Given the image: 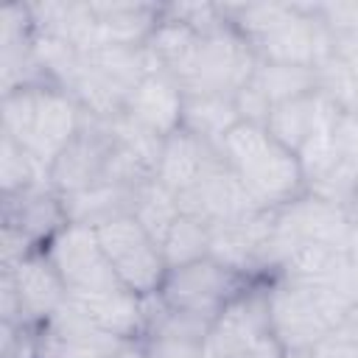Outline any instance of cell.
Here are the masks:
<instances>
[{"mask_svg": "<svg viewBox=\"0 0 358 358\" xmlns=\"http://www.w3.org/2000/svg\"><path fill=\"white\" fill-rule=\"evenodd\" d=\"M229 22L243 34L260 62L319 67L333 56L330 28L316 8L305 6H238L224 8Z\"/></svg>", "mask_w": 358, "mask_h": 358, "instance_id": "obj_1", "label": "cell"}, {"mask_svg": "<svg viewBox=\"0 0 358 358\" xmlns=\"http://www.w3.org/2000/svg\"><path fill=\"white\" fill-rule=\"evenodd\" d=\"M221 154L260 210H280L308 193L299 157L260 123L241 120L224 137Z\"/></svg>", "mask_w": 358, "mask_h": 358, "instance_id": "obj_2", "label": "cell"}, {"mask_svg": "<svg viewBox=\"0 0 358 358\" xmlns=\"http://www.w3.org/2000/svg\"><path fill=\"white\" fill-rule=\"evenodd\" d=\"M81 120V106L56 84L3 92V137L22 148L45 173L76 137Z\"/></svg>", "mask_w": 358, "mask_h": 358, "instance_id": "obj_3", "label": "cell"}, {"mask_svg": "<svg viewBox=\"0 0 358 358\" xmlns=\"http://www.w3.org/2000/svg\"><path fill=\"white\" fill-rule=\"evenodd\" d=\"M352 305H358V291L352 288L305 282L282 274L268 277V316L285 355L310 352L344 322Z\"/></svg>", "mask_w": 358, "mask_h": 358, "instance_id": "obj_4", "label": "cell"}, {"mask_svg": "<svg viewBox=\"0 0 358 358\" xmlns=\"http://www.w3.org/2000/svg\"><path fill=\"white\" fill-rule=\"evenodd\" d=\"M204 358H285L268 316V280H255L210 322Z\"/></svg>", "mask_w": 358, "mask_h": 358, "instance_id": "obj_5", "label": "cell"}, {"mask_svg": "<svg viewBox=\"0 0 358 358\" xmlns=\"http://www.w3.org/2000/svg\"><path fill=\"white\" fill-rule=\"evenodd\" d=\"M255 277H246L215 257H201L165 271V280L157 291V299L179 313L196 316L201 322H213L229 299H235Z\"/></svg>", "mask_w": 358, "mask_h": 358, "instance_id": "obj_6", "label": "cell"}, {"mask_svg": "<svg viewBox=\"0 0 358 358\" xmlns=\"http://www.w3.org/2000/svg\"><path fill=\"white\" fill-rule=\"evenodd\" d=\"M229 20V17H227ZM257 70V56L243 34L227 22L224 28L204 34L187 76L182 78L185 95H229L235 98Z\"/></svg>", "mask_w": 358, "mask_h": 358, "instance_id": "obj_7", "label": "cell"}, {"mask_svg": "<svg viewBox=\"0 0 358 358\" xmlns=\"http://www.w3.org/2000/svg\"><path fill=\"white\" fill-rule=\"evenodd\" d=\"M95 232L117 280L143 299L154 296L165 280L168 263L162 246L151 238V232L134 215L106 221Z\"/></svg>", "mask_w": 358, "mask_h": 358, "instance_id": "obj_8", "label": "cell"}, {"mask_svg": "<svg viewBox=\"0 0 358 358\" xmlns=\"http://www.w3.org/2000/svg\"><path fill=\"white\" fill-rule=\"evenodd\" d=\"M48 257L53 260L59 277L67 285V294L78 296V294H106V291H117L126 288L101 241L95 227H81V224H64L45 246Z\"/></svg>", "mask_w": 358, "mask_h": 358, "instance_id": "obj_9", "label": "cell"}, {"mask_svg": "<svg viewBox=\"0 0 358 358\" xmlns=\"http://www.w3.org/2000/svg\"><path fill=\"white\" fill-rule=\"evenodd\" d=\"M115 131L109 120L84 115L76 137L56 157L48 171V182L59 196H70L87 190L98 182H106L112 159H115Z\"/></svg>", "mask_w": 358, "mask_h": 358, "instance_id": "obj_10", "label": "cell"}, {"mask_svg": "<svg viewBox=\"0 0 358 358\" xmlns=\"http://www.w3.org/2000/svg\"><path fill=\"white\" fill-rule=\"evenodd\" d=\"M274 238H277V255L282 266L285 257L305 243L347 246L350 224L336 201L322 199L316 193H302L291 204L274 210Z\"/></svg>", "mask_w": 358, "mask_h": 358, "instance_id": "obj_11", "label": "cell"}, {"mask_svg": "<svg viewBox=\"0 0 358 358\" xmlns=\"http://www.w3.org/2000/svg\"><path fill=\"white\" fill-rule=\"evenodd\" d=\"M34 336V358H109L129 341L101 330L70 296Z\"/></svg>", "mask_w": 358, "mask_h": 358, "instance_id": "obj_12", "label": "cell"}, {"mask_svg": "<svg viewBox=\"0 0 358 358\" xmlns=\"http://www.w3.org/2000/svg\"><path fill=\"white\" fill-rule=\"evenodd\" d=\"M3 274L11 280L20 302V327L36 330L67 299V285L45 249H34L14 268H3Z\"/></svg>", "mask_w": 358, "mask_h": 358, "instance_id": "obj_13", "label": "cell"}, {"mask_svg": "<svg viewBox=\"0 0 358 358\" xmlns=\"http://www.w3.org/2000/svg\"><path fill=\"white\" fill-rule=\"evenodd\" d=\"M179 210L185 215H193V218L204 221L210 229L260 213V207L243 190L238 176L229 171L227 159L213 173H207L196 187H190L187 193L179 196Z\"/></svg>", "mask_w": 358, "mask_h": 358, "instance_id": "obj_14", "label": "cell"}, {"mask_svg": "<svg viewBox=\"0 0 358 358\" xmlns=\"http://www.w3.org/2000/svg\"><path fill=\"white\" fill-rule=\"evenodd\" d=\"M218 165H224L221 148L179 126L173 134L162 140V154L154 179L179 199L182 193L196 187L207 173H213Z\"/></svg>", "mask_w": 358, "mask_h": 358, "instance_id": "obj_15", "label": "cell"}, {"mask_svg": "<svg viewBox=\"0 0 358 358\" xmlns=\"http://www.w3.org/2000/svg\"><path fill=\"white\" fill-rule=\"evenodd\" d=\"M157 310L145 299V330H143V358H204V336L210 322L165 308L154 294Z\"/></svg>", "mask_w": 358, "mask_h": 358, "instance_id": "obj_16", "label": "cell"}, {"mask_svg": "<svg viewBox=\"0 0 358 358\" xmlns=\"http://www.w3.org/2000/svg\"><path fill=\"white\" fill-rule=\"evenodd\" d=\"M67 224L62 196L50 182H36L14 193H3V227L25 235L36 249H42Z\"/></svg>", "mask_w": 358, "mask_h": 358, "instance_id": "obj_17", "label": "cell"}, {"mask_svg": "<svg viewBox=\"0 0 358 358\" xmlns=\"http://www.w3.org/2000/svg\"><path fill=\"white\" fill-rule=\"evenodd\" d=\"M182 106H185V92L182 87L162 70H151L126 98L123 117L137 123L140 129L168 137L182 126Z\"/></svg>", "mask_w": 358, "mask_h": 358, "instance_id": "obj_18", "label": "cell"}, {"mask_svg": "<svg viewBox=\"0 0 358 358\" xmlns=\"http://www.w3.org/2000/svg\"><path fill=\"white\" fill-rule=\"evenodd\" d=\"M336 109H341V106L316 90V92H308V95H299V98L271 106L266 129L299 157V151L316 137V131L324 126V120Z\"/></svg>", "mask_w": 358, "mask_h": 358, "instance_id": "obj_19", "label": "cell"}, {"mask_svg": "<svg viewBox=\"0 0 358 358\" xmlns=\"http://www.w3.org/2000/svg\"><path fill=\"white\" fill-rule=\"evenodd\" d=\"M101 330L117 336V338H129V341H140L143 330H145V299L137 296L129 288H117V291H106V294H67Z\"/></svg>", "mask_w": 358, "mask_h": 358, "instance_id": "obj_20", "label": "cell"}, {"mask_svg": "<svg viewBox=\"0 0 358 358\" xmlns=\"http://www.w3.org/2000/svg\"><path fill=\"white\" fill-rule=\"evenodd\" d=\"M98 48L103 45H145L159 25L162 8L148 3H92Z\"/></svg>", "mask_w": 358, "mask_h": 358, "instance_id": "obj_21", "label": "cell"}, {"mask_svg": "<svg viewBox=\"0 0 358 358\" xmlns=\"http://www.w3.org/2000/svg\"><path fill=\"white\" fill-rule=\"evenodd\" d=\"M134 196H137V187H129L120 182H98L87 190L62 196V207H64L67 224H81V227L98 229L106 221L131 215Z\"/></svg>", "mask_w": 358, "mask_h": 358, "instance_id": "obj_22", "label": "cell"}, {"mask_svg": "<svg viewBox=\"0 0 358 358\" xmlns=\"http://www.w3.org/2000/svg\"><path fill=\"white\" fill-rule=\"evenodd\" d=\"M241 123L235 98L229 95H185L182 129L221 148L224 137Z\"/></svg>", "mask_w": 358, "mask_h": 358, "instance_id": "obj_23", "label": "cell"}, {"mask_svg": "<svg viewBox=\"0 0 358 358\" xmlns=\"http://www.w3.org/2000/svg\"><path fill=\"white\" fill-rule=\"evenodd\" d=\"M252 84L263 92V98H266L271 106L319 90L316 67L274 64V62H260V59H257V70H255V76H252Z\"/></svg>", "mask_w": 358, "mask_h": 358, "instance_id": "obj_24", "label": "cell"}, {"mask_svg": "<svg viewBox=\"0 0 358 358\" xmlns=\"http://www.w3.org/2000/svg\"><path fill=\"white\" fill-rule=\"evenodd\" d=\"M131 215H134V218L151 232V238L162 246L165 238H168V232H171V227H173L176 218L182 215V210H179V199H176L168 187H162L157 179H148V182H143V185L137 187Z\"/></svg>", "mask_w": 358, "mask_h": 358, "instance_id": "obj_25", "label": "cell"}, {"mask_svg": "<svg viewBox=\"0 0 358 358\" xmlns=\"http://www.w3.org/2000/svg\"><path fill=\"white\" fill-rule=\"evenodd\" d=\"M162 255H165L168 268L210 257V227L204 221L182 213L162 243Z\"/></svg>", "mask_w": 358, "mask_h": 358, "instance_id": "obj_26", "label": "cell"}, {"mask_svg": "<svg viewBox=\"0 0 358 358\" xmlns=\"http://www.w3.org/2000/svg\"><path fill=\"white\" fill-rule=\"evenodd\" d=\"M308 355H310V358H358V344H355L341 327H336V330H330Z\"/></svg>", "mask_w": 358, "mask_h": 358, "instance_id": "obj_27", "label": "cell"}, {"mask_svg": "<svg viewBox=\"0 0 358 358\" xmlns=\"http://www.w3.org/2000/svg\"><path fill=\"white\" fill-rule=\"evenodd\" d=\"M338 327H341V330H344V333L358 344V305H352V308H350V313L344 316V322H341Z\"/></svg>", "mask_w": 358, "mask_h": 358, "instance_id": "obj_28", "label": "cell"}, {"mask_svg": "<svg viewBox=\"0 0 358 358\" xmlns=\"http://www.w3.org/2000/svg\"><path fill=\"white\" fill-rule=\"evenodd\" d=\"M285 358H310L308 352H299V355H285Z\"/></svg>", "mask_w": 358, "mask_h": 358, "instance_id": "obj_29", "label": "cell"}]
</instances>
